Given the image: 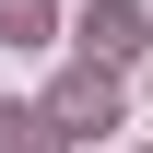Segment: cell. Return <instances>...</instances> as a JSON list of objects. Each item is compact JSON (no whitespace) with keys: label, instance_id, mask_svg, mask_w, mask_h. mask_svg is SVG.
I'll list each match as a JSON object with an SVG mask.
<instances>
[{"label":"cell","instance_id":"obj_1","mask_svg":"<svg viewBox=\"0 0 153 153\" xmlns=\"http://www.w3.org/2000/svg\"><path fill=\"white\" fill-rule=\"evenodd\" d=\"M47 118H59V130H118V94H106L94 71H71V82L47 94Z\"/></svg>","mask_w":153,"mask_h":153},{"label":"cell","instance_id":"obj_2","mask_svg":"<svg viewBox=\"0 0 153 153\" xmlns=\"http://www.w3.org/2000/svg\"><path fill=\"white\" fill-rule=\"evenodd\" d=\"M82 47H94V59H141V12H130V0L82 12Z\"/></svg>","mask_w":153,"mask_h":153},{"label":"cell","instance_id":"obj_3","mask_svg":"<svg viewBox=\"0 0 153 153\" xmlns=\"http://www.w3.org/2000/svg\"><path fill=\"white\" fill-rule=\"evenodd\" d=\"M71 130H59L47 106H0V153H59Z\"/></svg>","mask_w":153,"mask_h":153},{"label":"cell","instance_id":"obj_4","mask_svg":"<svg viewBox=\"0 0 153 153\" xmlns=\"http://www.w3.org/2000/svg\"><path fill=\"white\" fill-rule=\"evenodd\" d=\"M0 24H12V47H36L47 36V0H0Z\"/></svg>","mask_w":153,"mask_h":153}]
</instances>
